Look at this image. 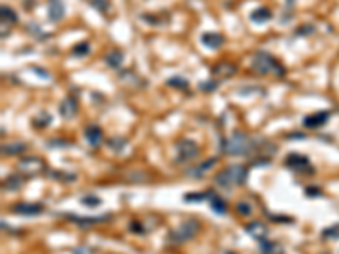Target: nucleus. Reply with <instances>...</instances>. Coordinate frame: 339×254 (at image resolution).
I'll list each match as a JSON object with an SVG mask.
<instances>
[{
  "instance_id": "1",
  "label": "nucleus",
  "mask_w": 339,
  "mask_h": 254,
  "mask_svg": "<svg viewBox=\"0 0 339 254\" xmlns=\"http://www.w3.org/2000/svg\"><path fill=\"white\" fill-rule=\"evenodd\" d=\"M222 151L229 156H246L254 151V141L243 131H234L221 144Z\"/></svg>"
},
{
  "instance_id": "2",
  "label": "nucleus",
  "mask_w": 339,
  "mask_h": 254,
  "mask_svg": "<svg viewBox=\"0 0 339 254\" xmlns=\"http://www.w3.org/2000/svg\"><path fill=\"white\" fill-rule=\"evenodd\" d=\"M251 68L253 71H256L258 75L273 73L275 77H285V68H283V64L278 61L277 58H273L270 53H265V51H258L253 54Z\"/></svg>"
},
{
  "instance_id": "3",
  "label": "nucleus",
  "mask_w": 339,
  "mask_h": 254,
  "mask_svg": "<svg viewBox=\"0 0 339 254\" xmlns=\"http://www.w3.org/2000/svg\"><path fill=\"white\" fill-rule=\"evenodd\" d=\"M246 178H248V168L241 166V164H232V166H229L219 173L216 176V183L222 188H232L244 185Z\"/></svg>"
},
{
  "instance_id": "4",
  "label": "nucleus",
  "mask_w": 339,
  "mask_h": 254,
  "mask_svg": "<svg viewBox=\"0 0 339 254\" xmlns=\"http://www.w3.org/2000/svg\"><path fill=\"white\" fill-rule=\"evenodd\" d=\"M198 229H200V224L195 219H188V221L182 222L180 226L173 229L172 232L168 234V242L172 244H183L192 241L193 237L197 236Z\"/></svg>"
},
{
  "instance_id": "5",
  "label": "nucleus",
  "mask_w": 339,
  "mask_h": 254,
  "mask_svg": "<svg viewBox=\"0 0 339 254\" xmlns=\"http://www.w3.org/2000/svg\"><path fill=\"white\" fill-rule=\"evenodd\" d=\"M17 169L22 176H38L46 171V163L39 156H27L17 163Z\"/></svg>"
},
{
  "instance_id": "6",
  "label": "nucleus",
  "mask_w": 339,
  "mask_h": 254,
  "mask_svg": "<svg viewBox=\"0 0 339 254\" xmlns=\"http://www.w3.org/2000/svg\"><path fill=\"white\" fill-rule=\"evenodd\" d=\"M198 156V148L192 139H182L177 142V161L187 163Z\"/></svg>"
},
{
  "instance_id": "7",
  "label": "nucleus",
  "mask_w": 339,
  "mask_h": 254,
  "mask_svg": "<svg viewBox=\"0 0 339 254\" xmlns=\"http://www.w3.org/2000/svg\"><path fill=\"white\" fill-rule=\"evenodd\" d=\"M287 168H290L292 171H298V173H306V171H312V166L309 163L307 156H302L298 153H290L285 159Z\"/></svg>"
},
{
  "instance_id": "8",
  "label": "nucleus",
  "mask_w": 339,
  "mask_h": 254,
  "mask_svg": "<svg viewBox=\"0 0 339 254\" xmlns=\"http://www.w3.org/2000/svg\"><path fill=\"white\" fill-rule=\"evenodd\" d=\"M12 213H17V215H26V217H34L43 213L44 207L41 203H27V202H21V203H14L11 207Z\"/></svg>"
},
{
  "instance_id": "9",
  "label": "nucleus",
  "mask_w": 339,
  "mask_h": 254,
  "mask_svg": "<svg viewBox=\"0 0 339 254\" xmlns=\"http://www.w3.org/2000/svg\"><path fill=\"white\" fill-rule=\"evenodd\" d=\"M158 226H159V219L154 215H148V217H144L143 221H132L129 229L138 234H148V232L154 231Z\"/></svg>"
},
{
  "instance_id": "10",
  "label": "nucleus",
  "mask_w": 339,
  "mask_h": 254,
  "mask_svg": "<svg viewBox=\"0 0 339 254\" xmlns=\"http://www.w3.org/2000/svg\"><path fill=\"white\" fill-rule=\"evenodd\" d=\"M244 231H246V234L249 237H253L254 241H265V239L268 237V227L265 226L263 222H249L246 227H244Z\"/></svg>"
},
{
  "instance_id": "11",
  "label": "nucleus",
  "mask_w": 339,
  "mask_h": 254,
  "mask_svg": "<svg viewBox=\"0 0 339 254\" xmlns=\"http://www.w3.org/2000/svg\"><path fill=\"white\" fill-rule=\"evenodd\" d=\"M58 111H59V116L63 119H66V121H70V119H73L78 112V100L75 97H66L61 103H59Z\"/></svg>"
},
{
  "instance_id": "12",
  "label": "nucleus",
  "mask_w": 339,
  "mask_h": 254,
  "mask_svg": "<svg viewBox=\"0 0 339 254\" xmlns=\"http://www.w3.org/2000/svg\"><path fill=\"white\" fill-rule=\"evenodd\" d=\"M327 119H329V112L321 111V112H316V114H311V116L303 117L302 126L306 129H317V127L324 126V124L327 122Z\"/></svg>"
},
{
  "instance_id": "13",
  "label": "nucleus",
  "mask_w": 339,
  "mask_h": 254,
  "mask_svg": "<svg viewBox=\"0 0 339 254\" xmlns=\"http://www.w3.org/2000/svg\"><path fill=\"white\" fill-rule=\"evenodd\" d=\"M48 17L51 22H59L64 17L63 0H48Z\"/></svg>"
},
{
  "instance_id": "14",
  "label": "nucleus",
  "mask_w": 339,
  "mask_h": 254,
  "mask_svg": "<svg viewBox=\"0 0 339 254\" xmlns=\"http://www.w3.org/2000/svg\"><path fill=\"white\" fill-rule=\"evenodd\" d=\"M85 139L90 144L92 148H98L104 141V134L100 131V127L97 126H87L85 127Z\"/></svg>"
},
{
  "instance_id": "15",
  "label": "nucleus",
  "mask_w": 339,
  "mask_h": 254,
  "mask_svg": "<svg viewBox=\"0 0 339 254\" xmlns=\"http://www.w3.org/2000/svg\"><path fill=\"white\" fill-rule=\"evenodd\" d=\"M200 41L204 46H207L211 49H219L224 44V36L219 32H204Z\"/></svg>"
},
{
  "instance_id": "16",
  "label": "nucleus",
  "mask_w": 339,
  "mask_h": 254,
  "mask_svg": "<svg viewBox=\"0 0 339 254\" xmlns=\"http://www.w3.org/2000/svg\"><path fill=\"white\" fill-rule=\"evenodd\" d=\"M68 219H72V221L77 224L80 227H90V226H95V224H100L104 221H109L111 215H97V217H78V215H68Z\"/></svg>"
},
{
  "instance_id": "17",
  "label": "nucleus",
  "mask_w": 339,
  "mask_h": 254,
  "mask_svg": "<svg viewBox=\"0 0 339 254\" xmlns=\"http://www.w3.org/2000/svg\"><path fill=\"white\" fill-rule=\"evenodd\" d=\"M207 200H209V205H211V208H212V212H214V213H217V215H224V213L227 212L226 202H224L219 195H216V193H214V192L209 193V198H207Z\"/></svg>"
},
{
  "instance_id": "18",
  "label": "nucleus",
  "mask_w": 339,
  "mask_h": 254,
  "mask_svg": "<svg viewBox=\"0 0 339 254\" xmlns=\"http://www.w3.org/2000/svg\"><path fill=\"white\" fill-rule=\"evenodd\" d=\"M217 163V158H211V159H206L202 164H198V166H195V168H192V169H188L187 171V175H190V176H195V178H200V176H204L206 173L211 169L214 164Z\"/></svg>"
},
{
  "instance_id": "19",
  "label": "nucleus",
  "mask_w": 339,
  "mask_h": 254,
  "mask_svg": "<svg viewBox=\"0 0 339 254\" xmlns=\"http://www.w3.org/2000/svg\"><path fill=\"white\" fill-rule=\"evenodd\" d=\"M27 149V146L22 141H12L7 142L2 146V154L4 156H16V154H21Z\"/></svg>"
},
{
  "instance_id": "20",
  "label": "nucleus",
  "mask_w": 339,
  "mask_h": 254,
  "mask_svg": "<svg viewBox=\"0 0 339 254\" xmlns=\"http://www.w3.org/2000/svg\"><path fill=\"white\" fill-rule=\"evenodd\" d=\"M236 71H238V68L229 61H221L212 68V73L221 75V77H232V75H236Z\"/></svg>"
},
{
  "instance_id": "21",
  "label": "nucleus",
  "mask_w": 339,
  "mask_h": 254,
  "mask_svg": "<svg viewBox=\"0 0 339 254\" xmlns=\"http://www.w3.org/2000/svg\"><path fill=\"white\" fill-rule=\"evenodd\" d=\"M249 19H251L254 24H265L272 19V11L270 9H265V7H258L256 11H253L249 14Z\"/></svg>"
},
{
  "instance_id": "22",
  "label": "nucleus",
  "mask_w": 339,
  "mask_h": 254,
  "mask_svg": "<svg viewBox=\"0 0 339 254\" xmlns=\"http://www.w3.org/2000/svg\"><path fill=\"white\" fill-rule=\"evenodd\" d=\"M124 61V54L121 49H112V51H109L106 54V63L109 64L111 68H119Z\"/></svg>"
},
{
  "instance_id": "23",
  "label": "nucleus",
  "mask_w": 339,
  "mask_h": 254,
  "mask_svg": "<svg viewBox=\"0 0 339 254\" xmlns=\"http://www.w3.org/2000/svg\"><path fill=\"white\" fill-rule=\"evenodd\" d=\"M260 251L261 254H282L283 249L278 242H273V241H261V246H260Z\"/></svg>"
},
{
  "instance_id": "24",
  "label": "nucleus",
  "mask_w": 339,
  "mask_h": 254,
  "mask_svg": "<svg viewBox=\"0 0 339 254\" xmlns=\"http://www.w3.org/2000/svg\"><path fill=\"white\" fill-rule=\"evenodd\" d=\"M22 187V176L21 175H11L6 178V182H4V188L9 192H16L19 188Z\"/></svg>"
},
{
  "instance_id": "25",
  "label": "nucleus",
  "mask_w": 339,
  "mask_h": 254,
  "mask_svg": "<svg viewBox=\"0 0 339 254\" xmlns=\"http://www.w3.org/2000/svg\"><path fill=\"white\" fill-rule=\"evenodd\" d=\"M0 16H2V22L17 24V14L14 12L9 6H2V7H0Z\"/></svg>"
},
{
  "instance_id": "26",
  "label": "nucleus",
  "mask_w": 339,
  "mask_h": 254,
  "mask_svg": "<svg viewBox=\"0 0 339 254\" xmlns=\"http://www.w3.org/2000/svg\"><path fill=\"white\" fill-rule=\"evenodd\" d=\"M48 124H51V116H49V114H46V112L38 114V116L32 119V126L38 127V129L48 127Z\"/></svg>"
},
{
  "instance_id": "27",
  "label": "nucleus",
  "mask_w": 339,
  "mask_h": 254,
  "mask_svg": "<svg viewBox=\"0 0 339 254\" xmlns=\"http://www.w3.org/2000/svg\"><path fill=\"white\" fill-rule=\"evenodd\" d=\"M168 87L178 88V90H188V82L183 77H173L166 82Z\"/></svg>"
},
{
  "instance_id": "28",
  "label": "nucleus",
  "mask_w": 339,
  "mask_h": 254,
  "mask_svg": "<svg viewBox=\"0 0 339 254\" xmlns=\"http://www.w3.org/2000/svg\"><path fill=\"white\" fill-rule=\"evenodd\" d=\"M126 139H122V137H112V139H109L107 141V146L112 149V151H116V153H121L124 148H126Z\"/></svg>"
},
{
  "instance_id": "29",
  "label": "nucleus",
  "mask_w": 339,
  "mask_h": 254,
  "mask_svg": "<svg viewBox=\"0 0 339 254\" xmlns=\"http://www.w3.org/2000/svg\"><path fill=\"white\" fill-rule=\"evenodd\" d=\"M88 53H90V44H88V43H78L77 46L72 49L73 56H78V58L87 56Z\"/></svg>"
},
{
  "instance_id": "30",
  "label": "nucleus",
  "mask_w": 339,
  "mask_h": 254,
  "mask_svg": "<svg viewBox=\"0 0 339 254\" xmlns=\"http://www.w3.org/2000/svg\"><path fill=\"white\" fill-rule=\"evenodd\" d=\"M322 237L324 239H339V224H334V226L324 229Z\"/></svg>"
},
{
  "instance_id": "31",
  "label": "nucleus",
  "mask_w": 339,
  "mask_h": 254,
  "mask_svg": "<svg viewBox=\"0 0 339 254\" xmlns=\"http://www.w3.org/2000/svg\"><path fill=\"white\" fill-rule=\"evenodd\" d=\"M209 193L211 192H206V193H187L185 197H183V200L185 202H202L209 198Z\"/></svg>"
},
{
  "instance_id": "32",
  "label": "nucleus",
  "mask_w": 339,
  "mask_h": 254,
  "mask_svg": "<svg viewBox=\"0 0 339 254\" xmlns=\"http://www.w3.org/2000/svg\"><path fill=\"white\" fill-rule=\"evenodd\" d=\"M236 210H238V213H241V215L248 217V215H251V212H253V207L249 205L248 202H239L238 205H236Z\"/></svg>"
},
{
  "instance_id": "33",
  "label": "nucleus",
  "mask_w": 339,
  "mask_h": 254,
  "mask_svg": "<svg viewBox=\"0 0 339 254\" xmlns=\"http://www.w3.org/2000/svg\"><path fill=\"white\" fill-rule=\"evenodd\" d=\"M82 203L83 205H87V207H98L102 203V200L95 195H87V197L82 198Z\"/></svg>"
},
{
  "instance_id": "34",
  "label": "nucleus",
  "mask_w": 339,
  "mask_h": 254,
  "mask_svg": "<svg viewBox=\"0 0 339 254\" xmlns=\"http://www.w3.org/2000/svg\"><path fill=\"white\" fill-rule=\"evenodd\" d=\"M92 6L97 9V11H100L102 14H106L109 11V7H111V2L109 0H92Z\"/></svg>"
},
{
  "instance_id": "35",
  "label": "nucleus",
  "mask_w": 339,
  "mask_h": 254,
  "mask_svg": "<svg viewBox=\"0 0 339 254\" xmlns=\"http://www.w3.org/2000/svg\"><path fill=\"white\" fill-rule=\"evenodd\" d=\"M217 82H204L200 83V90L202 92H214L217 88Z\"/></svg>"
},
{
  "instance_id": "36",
  "label": "nucleus",
  "mask_w": 339,
  "mask_h": 254,
  "mask_svg": "<svg viewBox=\"0 0 339 254\" xmlns=\"http://www.w3.org/2000/svg\"><path fill=\"white\" fill-rule=\"evenodd\" d=\"M31 69H32V71H36V73L39 75V77H41V78H44V80H48V78H49V73L46 71V69H43V68H38V66H32Z\"/></svg>"
},
{
  "instance_id": "37",
  "label": "nucleus",
  "mask_w": 339,
  "mask_h": 254,
  "mask_svg": "<svg viewBox=\"0 0 339 254\" xmlns=\"http://www.w3.org/2000/svg\"><path fill=\"white\" fill-rule=\"evenodd\" d=\"M306 193H307L309 197H317V195H321V190H317V188L309 187V188H306Z\"/></svg>"
}]
</instances>
